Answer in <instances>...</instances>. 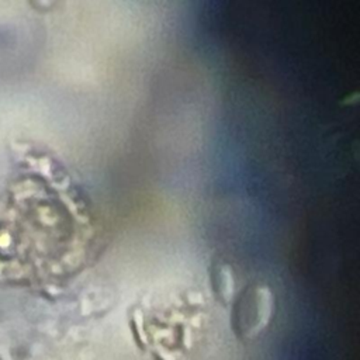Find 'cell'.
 <instances>
[]
</instances>
